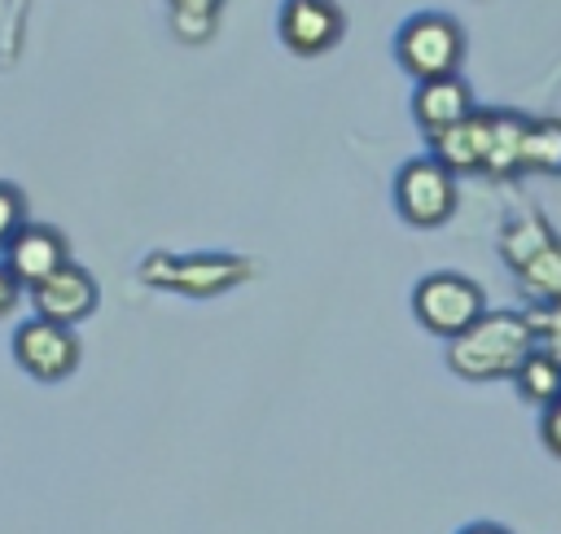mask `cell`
<instances>
[{
	"mask_svg": "<svg viewBox=\"0 0 561 534\" xmlns=\"http://www.w3.org/2000/svg\"><path fill=\"white\" fill-rule=\"evenodd\" d=\"M526 123L517 109H491V144H486V175H517L522 171V144H526Z\"/></svg>",
	"mask_w": 561,
	"mask_h": 534,
	"instance_id": "7c38bea8",
	"label": "cell"
},
{
	"mask_svg": "<svg viewBox=\"0 0 561 534\" xmlns=\"http://www.w3.org/2000/svg\"><path fill=\"white\" fill-rule=\"evenodd\" d=\"M460 534H508L504 525H495V521H473V525H465Z\"/></svg>",
	"mask_w": 561,
	"mask_h": 534,
	"instance_id": "603a6c76",
	"label": "cell"
},
{
	"mask_svg": "<svg viewBox=\"0 0 561 534\" xmlns=\"http://www.w3.org/2000/svg\"><path fill=\"white\" fill-rule=\"evenodd\" d=\"M171 4V31L184 39V44H202L215 35L219 26V9L228 0H167Z\"/></svg>",
	"mask_w": 561,
	"mask_h": 534,
	"instance_id": "e0dca14e",
	"label": "cell"
},
{
	"mask_svg": "<svg viewBox=\"0 0 561 534\" xmlns=\"http://www.w3.org/2000/svg\"><path fill=\"white\" fill-rule=\"evenodd\" d=\"M486 144H491V109H473L469 118L443 127L438 136H430L434 158L451 171V175H473L486 166Z\"/></svg>",
	"mask_w": 561,
	"mask_h": 534,
	"instance_id": "8fae6325",
	"label": "cell"
},
{
	"mask_svg": "<svg viewBox=\"0 0 561 534\" xmlns=\"http://www.w3.org/2000/svg\"><path fill=\"white\" fill-rule=\"evenodd\" d=\"M517 276H522V293L530 302H557L561 298V241L543 245Z\"/></svg>",
	"mask_w": 561,
	"mask_h": 534,
	"instance_id": "2e32d148",
	"label": "cell"
},
{
	"mask_svg": "<svg viewBox=\"0 0 561 534\" xmlns=\"http://www.w3.org/2000/svg\"><path fill=\"white\" fill-rule=\"evenodd\" d=\"M22 298H26V285H22V280L13 276V267L0 258V320H4V315H13Z\"/></svg>",
	"mask_w": 561,
	"mask_h": 534,
	"instance_id": "44dd1931",
	"label": "cell"
},
{
	"mask_svg": "<svg viewBox=\"0 0 561 534\" xmlns=\"http://www.w3.org/2000/svg\"><path fill=\"white\" fill-rule=\"evenodd\" d=\"M530 350H535L530 315L482 311L465 333L447 341V368L465 381H500V376H513Z\"/></svg>",
	"mask_w": 561,
	"mask_h": 534,
	"instance_id": "6da1fadb",
	"label": "cell"
},
{
	"mask_svg": "<svg viewBox=\"0 0 561 534\" xmlns=\"http://www.w3.org/2000/svg\"><path fill=\"white\" fill-rule=\"evenodd\" d=\"M526 315L535 324V341L561 359V298L557 302H535V311H526Z\"/></svg>",
	"mask_w": 561,
	"mask_h": 534,
	"instance_id": "ac0fdd59",
	"label": "cell"
},
{
	"mask_svg": "<svg viewBox=\"0 0 561 534\" xmlns=\"http://www.w3.org/2000/svg\"><path fill=\"white\" fill-rule=\"evenodd\" d=\"M26 9H31V0H9V39L22 31V18H26Z\"/></svg>",
	"mask_w": 561,
	"mask_h": 534,
	"instance_id": "7402d4cb",
	"label": "cell"
},
{
	"mask_svg": "<svg viewBox=\"0 0 561 534\" xmlns=\"http://www.w3.org/2000/svg\"><path fill=\"white\" fill-rule=\"evenodd\" d=\"M22 223H26V197H22L13 184L0 179V249H4V241H9Z\"/></svg>",
	"mask_w": 561,
	"mask_h": 534,
	"instance_id": "d6986e66",
	"label": "cell"
},
{
	"mask_svg": "<svg viewBox=\"0 0 561 534\" xmlns=\"http://www.w3.org/2000/svg\"><path fill=\"white\" fill-rule=\"evenodd\" d=\"M26 298H31V311H35V315L75 328V324H83V320L96 311L101 289H96V276L70 258L66 267H57V271L44 276L39 285H31Z\"/></svg>",
	"mask_w": 561,
	"mask_h": 534,
	"instance_id": "ba28073f",
	"label": "cell"
},
{
	"mask_svg": "<svg viewBox=\"0 0 561 534\" xmlns=\"http://www.w3.org/2000/svg\"><path fill=\"white\" fill-rule=\"evenodd\" d=\"M0 258L13 267V276L31 289V285H39L44 276H53L57 267H66L70 263V241L57 232V228H48V223H22L9 241H4V249H0Z\"/></svg>",
	"mask_w": 561,
	"mask_h": 534,
	"instance_id": "9c48e42d",
	"label": "cell"
},
{
	"mask_svg": "<svg viewBox=\"0 0 561 534\" xmlns=\"http://www.w3.org/2000/svg\"><path fill=\"white\" fill-rule=\"evenodd\" d=\"M394 61L416 83L421 79H438V74H456L460 61H465L460 22L447 18V13H412L394 35Z\"/></svg>",
	"mask_w": 561,
	"mask_h": 534,
	"instance_id": "7a4b0ae2",
	"label": "cell"
},
{
	"mask_svg": "<svg viewBox=\"0 0 561 534\" xmlns=\"http://www.w3.org/2000/svg\"><path fill=\"white\" fill-rule=\"evenodd\" d=\"M557 236H552V228L539 219V214H517V219H508L504 223V232H500V254H504V263L513 267V271H522L543 245H552Z\"/></svg>",
	"mask_w": 561,
	"mask_h": 534,
	"instance_id": "5bb4252c",
	"label": "cell"
},
{
	"mask_svg": "<svg viewBox=\"0 0 561 534\" xmlns=\"http://www.w3.org/2000/svg\"><path fill=\"white\" fill-rule=\"evenodd\" d=\"M394 210L412 228H438L456 214V175L430 153L408 158L394 175Z\"/></svg>",
	"mask_w": 561,
	"mask_h": 534,
	"instance_id": "277c9868",
	"label": "cell"
},
{
	"mask_svg": "<svg viewBox=\"0 0 561 534\" xmlns=\"http://www.w3.org/2000/svg\"><path fill=\"white\" fill-rule=\"evenodd\" d=\"M522 171L561 175V118H530V123H526Z\"/></svg>",
	"mask_w": 561,
	"mask_h": 534,
	"instance_id": "9a60e30c",
	"label": "cell"
},
{
	"mask_svg": "<svg viewBox=\"0 0 561 534\" xmlns=\"http://www.w3.org/2000/svg\"><path fill=\"white\" fill-rule=\"evenodd\" d=\"M13 359L26 376L35 381H66L75 368H79V337L70 324H57V320H44V315H31L18 324L13 333Z\"/></svg>",
	"mask_w": 561,
	"mask_h": 534,
	"instance_id": "5b68a950",
	"label": "cell"
},
{
	"mask_svg": "<svg viewBox=\"0 0 561 534\" xmlns=\"http://www.w3.org/2000/svg\"><path fill=\"white\" fill-rule=\"evenodd\" d=\"M250 271V263L232 254H149L140 263V276L158 289H180V293H219L237 285Z\"/></svg>",
	"mask_w": 561,
	"mask_h": 534,
	"instance_id": "8992f818",
	"label": "cell"
},
{
	"mask_svg": "<svg viewBox=\"0 0 561 534\" xmlns=\"http://www.w3.org/2000/svg\"><path fill=\"white\" fill-rule=\"evenodd\" d=\"M276 31L294 57H320L342 39L346 13L337 0H280Z\"/></svg>",
	"mask_w": 561,
	"mask_h": 534,
	"instance_id": "52a82bcc",
	"label": "cell"
},
{
	"mask_svg": "<svg viewBox=\"0 0 561 534\" xmlns=\"http://www.w3.org/2000/svg\"><path fill=\"white\" fill-rule=\"evenodd\" d=\"M478 105H473V88L460 79V74H438V79H421L416 92H412V118L425 136H438L443 127L469 118Z\"/></svg>",
	"mask_w": 561,
	"mask_h": 534,
	"instance_id": "30bf717a",
	"label": "cell"
},
{
	"mask_svg": "<svg viewBox=\"0 0 561 534\" xmlns=\"http://www.w3.org/2000/svg\"><path fill=\"white\" fill-rule=\"evenodd\" d=\"M513 385H517V394H522L526 403L548 407L552 398H561V359L535 341V350H530V355L517 363Z\"/></svg>",
	"mask_w": 561,
	"mask_h": 534,
	"instance_id": "4fadbf2b",
	"label": "cell"
},
{
	"mask_svg": "<svg viewBox=\"0 0 561 534\" xmlns=\"http://www.w3.org/2000/svg\"><path fill=\"white\" fill-rule=\"evenodd\" d=\"M412 311H416L425 333L451 341L456 333H465L486 311V293L478 280H469L460 271H430L412 289Z\"/></svg>",
	"mask_w": 561,
	"mask_h": 534,
	"instance_id": "3957f363",
	"label": "cell"
},
{
	"mask_svg": "<svg viewBox=\"0 0 561 534\" xmlns=\"http://www.w3.org/2000/svg\"><path fill=\"white\" fill-rule=\"evenodd\" d=\"M539 442L561 460V398H552L548 407H539Z\"/></svg>",
	"mask_w": 561,
	"mask_h": 534,
	"instance_id": "ffe728a7",
	"label": "cell"
}]
</instances>
